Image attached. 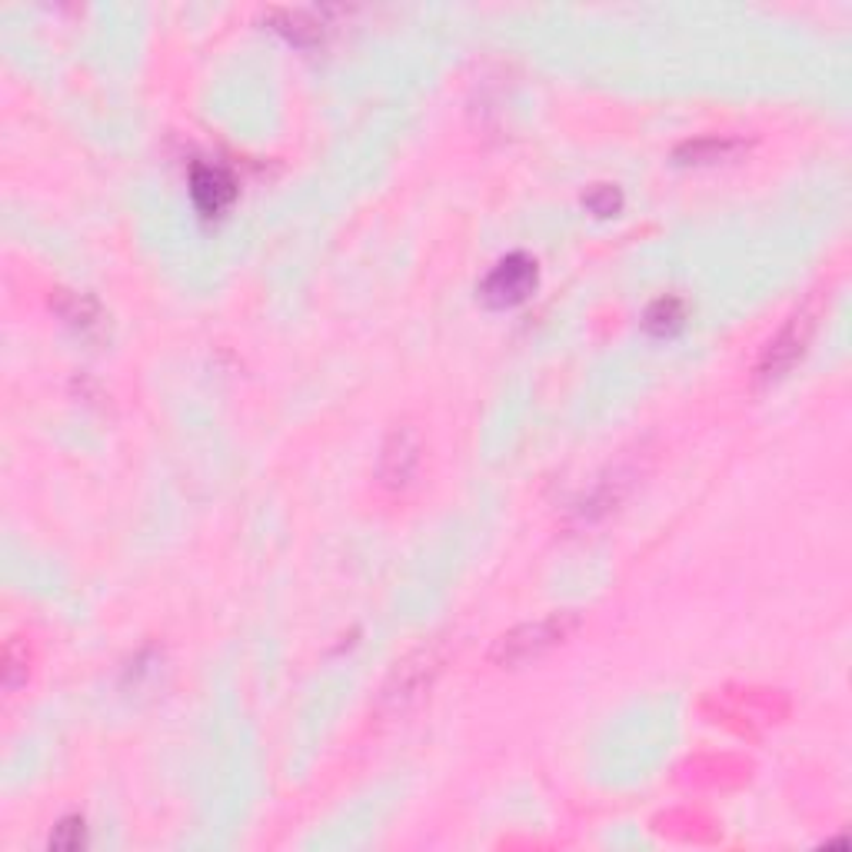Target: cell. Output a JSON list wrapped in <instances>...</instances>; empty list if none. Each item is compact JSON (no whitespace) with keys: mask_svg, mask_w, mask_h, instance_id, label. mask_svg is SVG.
Listing matches in <instances>:
<instances>
[{"mask_svg":"<svg viewBox=\"0 0 852 852\" xmlns=\"http://www.w3.org/2000/svg\"><path fill=\"white\" fill-rule=\"evenodd\" d=\"M27 680V649L21 646V639H11L4 646V686L14 689Z\"/></svg>","mask_w":852,"mask_h":852,"instance_id":"cell-10","label":"cell"},{"mask_svg":"<svg viewBox=\"0 0 852 852\" xmlns=\"http://www.w3.org/2000/svg\"><path fill=\"white\" fill-rule=\"evenodd\" d=\"M576 626H579V620H576L573 613H553V616L537 620V623L513 626L509 633H503V636L493 643L490 660H493L496 667H503V670L533 663V660L543 657V652H550L553 646H560Z\"/></svg>","mask_w":852,"mask_h":852,"instance_id":"cell-1","label":"cell"},{"mask_svg":"<svg viewBox=\"0 0 852 852\" xmlns=\"http://www.w3.org/2000/svg\"><path fill=\"white\" fill-rule=\"evenodd\" d=\"M417 464H420V443H417V433L400 427L393 430L383 443V453H380V467H376V477L386 490H404L413 473H417Z\"/></svg>","mask_w":852,"mask_h":852,"instance_id":"cell-4","label":"cell"},{"mask_svg":"<svg viewBox=\"0 0 852 852\" xmlns=\"http://www.w3.org/2000/svg\"><path fill=\"white\" fill-rule=\"evenodd\" d=\"M84 845V819L68 816L50 836V849H81Z\"/></svg>","mask_w":852,"mask_h":852,"instance_id":"cell-13","label":"cell"},{"mask_svg":"<svg viewBox=\"0 0 852 852\" xmlns=\"http://www.w3.org/2000/svg\"><path fill=\"white\" fill-rule=\"evenodd\" d=\"M277 21H280V27L277 31H284L293 44H310V40H316L320 37V31H316V24L313 21H307L303 14H290V11H280L277 14Z\"/></svg>","mask_w":852,"mask_h":852,"instance_id":"cell-12","label":"cell"},{"mask_svg":"<svg viewBox=\"0 0 852 852\" xmlns=\"http://www.w3.org/2000/svg\"><path fill=\"white\" fill-rule=\"evenodd\" d=\"M583 204L593 211L597 217H610V214H616L620 211V204H623V196H620V190L616 187H610V183H597L593 190H589L586 196H583Z\"/></svg>","mask_w":852,"mask_h":852,"instance_id":"cell-11","label":"cell"},{"mask_svg":"<svg viewBox=\"0 0 852 852\" xmlns=\"http://www.w3.org/2000/svg\"><path fill=\"white\" fill-rule=\"evenodd\" d=\"M683 320H686L683 300H676V297H660L657 303L646 310L643 326H646V334H652V337H673L680 326H683Z\"/></svg>","mask_w":852,"mask_h":852,"instance_id":"cell-8","label":"cell"},{"mask_svg":"<svg viewBox=\"0 0 852 852\" xmlns=\"http://www.w3.org/2000/svg\"><path fill=\"white\" fill-rule=\"evenodd\" d=\"M809 334H813V316L803 310L766 344V350L756 363V383H776L785 370H793V363L803 357V350L809 344Z\"/></svg>","mask_w":852,"mask_h":852,"instance_id":"cell-3","label":"cell"},{"mask_svg":"<svg viewBox=\"0 0 852 852\" xmlns=\"http://www.w3.org/2000/svg\"><path fill=\"white\" fill-rule=\"evenodd\" d=\"M53 307H57V313L68 320L77 334H94V331H100V323H104V313H100V307H97V300L94 297H87V293H71V290H60L57 297H53Z\"/></svg>","mask_w":852,"mask_h":852,"instance_id":"cell-7","label":"cell"},{"mask_svg":"<svg viewBox=\"0 0 852 852\" xmlns=\"http://www.w3.org/2000/svg\"><path fill=\"white\" fill-rule=\"evenodd\" d=\"M736 147H740L736 141H716V137H709V141H696V144L680 147L676 157H680L683 164H712V160L730 157Z\"/></svg>","mask_w":852,"mask_h":852,"instance_id":"cell-9","label":"cell"},{"mask_svg":"<svg viewBox=\"0 0 852 852\" xmlns=\"http://www.w3.org/2000/svg\"><path fill=\"white\" fill-rule=\"evenodd\" d=\"M433 673H436V660L430 657V652H420L417 660H410L407 667H400V673L393 676V683L386 686V703L404 706L407 699L420 696V689L430 683Z\"/></svg>","mask_w":852,"mask_h":852,"instance_id":"cell-6","label":"cell"},{"mask_svg":"<svg viewBox=\"0 0 852 852\" xmlns=\"http://www.w3.org/2000/svg\"><path fill=\"white\" fill-rule=\"evenodd\" d=\"M533 287H537V264L527 253H509L487 274L480 297L487 307L506 310V307H516L527 300L533 293Z\"/></svg>","mask_w":852,"mask_h":852,"instance_id":"cell-2","label":"cell"},{"mask_svg":"<svg viewBox=\"0 0 852 852\" xmlns=\"http://www.w3.org/2000/svg\"><path fill=\"white\" fill-rule=\"evenodd\" d=\"M190 193H193L196 211H201L204 217H217V214H224L233 204L237 187H233V177L227 170L201 164V167H193Z\"/></svg>","mask_w":852,"mask_h":852,"instance_id":"cell-5","label":"cell"}]
</instances>
